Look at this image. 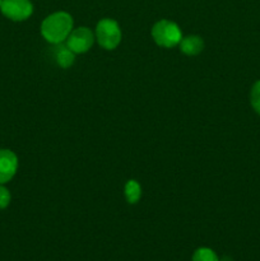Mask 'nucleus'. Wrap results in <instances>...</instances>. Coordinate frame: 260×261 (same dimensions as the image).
<instances>
[{
  "label": "nucleus",
  "mask_w": 260,
  "mask_h": 261,
  "mask_svg": "<svg viewBox=\"0 0 260 261\" xmlns=\"http://www.w3.org/2000/svg\"><path fill=\"white\" fill-rule=\"evenodd\" d=\"M73 31V18L66 12H56L43 19L41 35L53 45L63 43Z\"/></svg>",
  "instance_id": "obj_1"
},
{
  "label": "nucleus",
  "mask_w": 260,
  "mask_h": 261,
  "mask_svg": "<svg viewBox=\"0 0 260 261\" xmlns=\"http://www.w3.org/2000/svg\"><path fill=\"white\" fill-rule=\"evenodd\" d=\"M152 37L161 47L171 48L177 46L183 40V32L175 22L162 19L158 20L152 28Z\"/></svg>",
  "instance_id": "obj_2"
},
{
  "label": "nucleus",
  "mask_w": 260,
  "mask_h": 261,
  "mask_svg": "<svg viewBox=\"0 0 260 261\" xmlns=\"http://www.w3.org/2000/svg\"><path fill=\"white\" fill-rule=\"evenodd\" d=\"M94 37L105 50H114L121 42V30L119 23L110 18L101 19L96 25Z\"/></svg>",
  "instance_id": "obj_3"
},
{
  "label": "nucleus",
  "mask_w": 260,
  "mask_h": 261,
  "mask_svg": "<svg viewBox=\"0 0 260 261\" xmlns=\"http://www.w3.org/2000/svg\"><path fill=\"white\" fill-rule=\"evenodd\" d=\"M0 10L8 19L22 22L32 15L33 5L30 0H3Z\"/></svg>",
  "instance_id": "obj_4"
},
{
  "label": "nucleus",
  "mask_w": 260,
  "mask_h": 261,
  "mask_svg": "<svg viewBox=\"0 0 260 261\" xmlns=\"http://www.w3.org/2000/svg\"><path fill=\"white\" fill-rule=\"evenodd\" d=\"M94 35L89 28L79 27L70 32L66 38V46L74 54H84L92 47L94 42Z\"/></svg>",
  "instance_id": "obj_5"
},
{
  "label": "nucleus",
  "mask_w": 260,
  "mask_h": 261,
  "mask_svg": "<svg viewBox=\"0 0 260 261\" xmlns=\"http://www.w3.org/2000/svg\"><path fill=\"white\" fill-rule=\"evenodd\" d=\"M18 170V158L9 149H0V184L9 182Z\"/></svg>",
  "instance_id": "obj_6"
},
{
  "label": "nucleus",
  "mask_w": 260,
  "mask_h": 261,
  "mask_svg": "<svg viewBox=\"0 0 260 261\" xmlns=\"http://www.w3.org/2000/svg\"><path fill=\"white\" fill-rule=\"evenodd\" d=\"M178 45H180V50L185 55L195 56L199 55L203 51L204 41L200 36L190 35L186 36V37H183V40H181V42Z\"/></svg>",
  "instance_id": "obj_7"
},
{
  "label": "nucleus",
  "mask_w": 260,
  "mask_h": 261,
  "mask_svg": "<svg viewBox=\"0 0 260 261\" xmlns=\"http://www.w3.org/2000/svg\"><path fill=\"white\" fill-rule=\"evenodd\" d=\"M54 59L58 63L59 66L66 69L69 66L73 65L74 60H75V54L70 50L66 45H61L59 43L54 51Z\"/></svg>",
  "instance_id": "obj_8"
},
{
  "label": "nucleus",
  "mask_w": 260,
  "mask_h": 261,
  "mask_svg": "<svg viewBox=\"0 0 260 261\" xmlns=\"http://www.w3.org/2000/svg\"><path fill=\"white\" fill-rule=\"evenodd\" d=\"M125 198L129 204H137L139 201L140 196H142V188H140L139 182L135 180H129L125 185L124 189Z\"/></svg>",
  "instance_id": "obj_9"
},
{
  "label": "nucleus",
  "mask_w": 260,
  "mask_h": 261,
  "mask_svg": "<svg viewBox=\"0 0 260 261\" xmlns=\"http://www.w3.org/2000/svg\"><path fill=\"white\" fill-rule=\"evenodd\" d=\"M193 261H219L213 250L208 247H200L193 254Z\"/></svg>",
  "instance_id": "obj_10"
},
{
  "label": "nucleus",
  "mask_w": 260,
  "mask_h": 261,
  "mask_svg": "<svg viewBox=\"0 0 260 261\" xmlns=\"http://www.w3.org/2000/svg\"><path fill=\"white\" fill-rule=\"evenodd\" d=\"M250 103L256 114L260 115V81L255 82L250 92Z\"/></svg>",
  "instance_id": "obj_11"
},
{
  "label": "nucleus",
  "mask_w": 260,
  "mask_h": 261,
  "mask_svg": "<svg viewBox=\"0 0 260 261\" xmlns=\"http://www.w3.org/2000/svg\"><path fill=\"white\" fill-rule=\"evenodd\" d=\"M10 199L12 196H10L9 190L0 184V209L7 208L10 204Z\"/></svg>",
  "instance_id": "obj_12"
},
{
  "label": "nucleus",
  "mask_w": 260,
  "mask_h": 261,
  "mask_svg": "<svg viewBox=\"0 0 260 261\" xmlns=\"http://www.w3.org/2000/svg\"><path fill=\"white\" fill-rule=\"evenodd\" d=\"M2 3H3V0H0V7H2Z\"/></svg>",
  "instance_id": "obj_13"
}]
</instances>
